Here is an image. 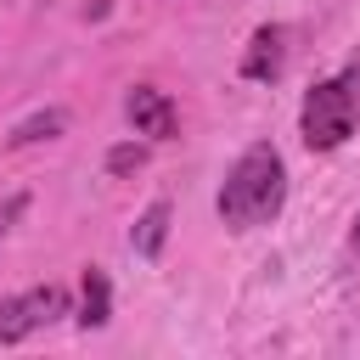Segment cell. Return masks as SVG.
<instances>
[{
  "mask_svg": "<svg viewBox=\"0 0 360 360\" xmlns=\"http://www.w3.org/2000/svg\"><path fill=\"white\" fill-rule=\"evenodd\" d=\"M28 202H34L28 191H6V197H0V242H6V236H11L17 225H22V214H28Z\"/></svg>",
  "mask_w": 360,
  "mask_h": 360,
  "instance_id": "9c48e42d",
  "label": "cell"
},
{
  "mask_svg": "<svg viewBox=\"0 0 360 360\" xmlns=\"http://www.w3.org/2000/svg\"><path fill=\"white\" fill-rule=\"evenodd\" d=\"M124 118L146 141H174V129H180V112H174L169 90H158V84H129L124 90Z\"/></svg>",
  "mask_w": 360,
  "mask_h": 360,
  "instance_id": "277c9868",
  "label": "cell"
},
{
  "mask_svg": "<svg viewBox=\"0 0 360 360\" xmlns=\"http://www.w3.org/2000/svg\"><path fill=\"white\" fill-rule=\"evenodd\" d=\"M68 129V112L62 107H45V112H28L17 129H11V146H39V141H56Z\"/></svg>",
  "mask_w": 360,
  "mask_h": 360,
  "instance_id": "ba28073f",
  "label": "cell"
},
{
  "mask_svg": "<svg viewBox=\"0 0 360 360\" xmlns=\"http://www.w3.org/2000/svg\"><path fill=\"white\" fill-rule=\"evenodd\" d=\"M349 253H360V214H354V225H349Z\"/></svg>",
  "mask_w": 360,
  "mask_h": 360,
  "instance_id": "8fae6325",
  "label": "cell"
},
{
  "mask_svg": "<svg viewBox=\"0 0 360 360\" xmlns=\"http://www.w3.org/2000/svg\"><path fill=\"white\" fill-rule=\"evenodd\" d=\"M107 321H112V281H107L101 264H90L79 276V326L84 332H101Z\"/></svg>",
  "mask_w": 360,
  "mask_h": 360,
  "instance_id": "8992f818",
  "label": "cell"
},
{
  "mask_svg": "<svg viewBox=\"0 0 360 360\" xmlns=\"http://www.w3.org/2000/svg\"><path fill=\"white\" fill-rule=\"evenodd\" d=\"M141 163H146V146H135V141H124V146L107 152V174H135Z\"/></svg>",
  "mask_w": 360,
  "mask_h": 360,
  "instance_id": "30bf717a",
  "label": "cell"
},
{
  "mask_svg": "<svg viewBox=\"0 0 360 360\" xmlns=\"http://www.w3.org/2000/svg\"><path fill=\"white\" fill-rule=\"evenodd\" d=\"M354 129H360V62L321 79L298 107V135L309 152H338Z\"/></svg>",
  "mask_w": 360,
  "mask_h": 360,
  "instance_id": "7a4b0ae2",
  "label": "cell"
},
{
  "mask_svg": "<svg viewBox=\"0 0 360 360\" xmlns=\"http://www.w3.org/2000/svg\"><path fill=\"white\" fill-rule=\"evenodd\" d=\"M169 219H174V208H169L163 197H152V202L135 214V225H129V248H135L141 259H158L163 242H169Z\"/></svg>",
  "mask_w": 360,
  "mask_h": 360,
  "instance_id": "52a82bcc",
  "label": "cell"
},
{
  "mask_svg": "<svg viewBox=\"0 0 360 360\" xmlns=\"http://www.w3.org/2000/svg\"><path fill=\"white\" fill-rule=\"evenodd\" d=\"M287 208V163L270 141H253L236 152V163L225 169L219 180V197H214V214L225 231H259L270 225L276 214Z\"/></svg>",
  "mask_w": 360,
  "mask_h": 360,
  "instance_id": "6da1fadb",
  "label": "cell"
},
{
  "mask_svg": "<svg viewBox=\"0 0 360 360\" xmlns=\"http://www.w3.org/2000/svg\"><path fill=\"white\" fill-rule=\"evenodd\" d=\"M281 56H287V28L281 22H264L242 56V79H276L281 73Z\"/></svg>",
  "mask_w": 360,
  "mask_h": 360,
  "instance_id": "5b68a950",
  "label": "cell"
},
{
  "mask_svg": "<svg viewBox=\"0 0 360 360\" xmlns=\"http://www.w3.org/2000/svg\"><path fill=\"white\" fill-rule=\"evenodd\" d=\"M62 315H68V292L56 281L28 287V292H11V298H0V343H22V338L45 332Z\"/></svg>",
  "mask_w": 360,
  "mask_h": 360,
  "instance_id": "3957f363",
  "label": "cell"
}]
</instances>
